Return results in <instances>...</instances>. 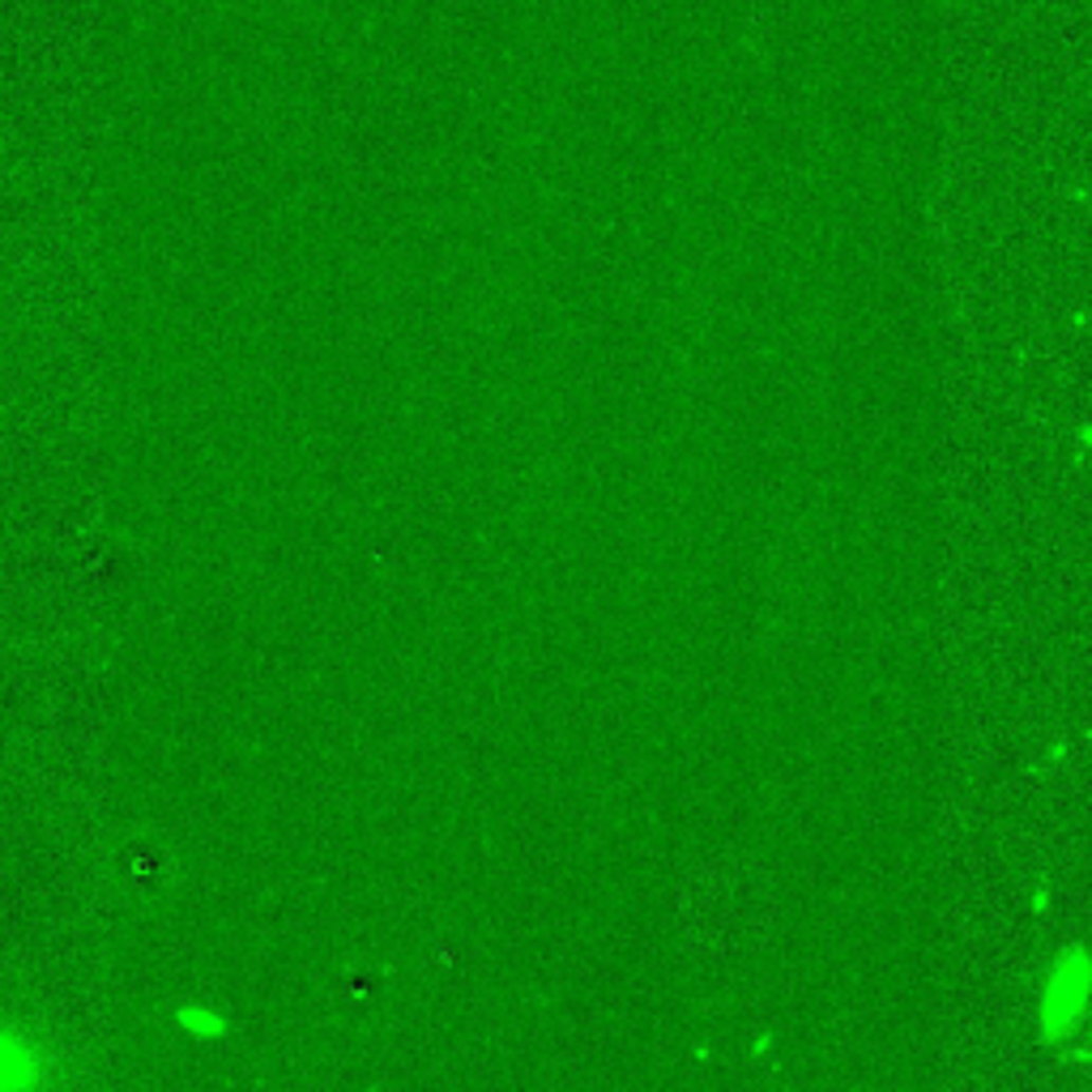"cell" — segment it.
Wrapping results in <instances>:
<instances>
[{"instance_id": "3957f363", "label": "cell", "mask_w": 1092, "mask_h": 1092, "mask_svg": "<svg viewBox=\"0 0 1092 1092\" xmlns=\"http://www.w3.org/2000/svg\"><path fill=\"white\" fill-rule=\"evenodd\" d=\"M1058 1067L1062 1071H1075V1075H1092V1041L1079 1033V1037H1071V1041H1062L1058 1050Z\"/></svg>"}, {"instance_id": "6da1fadb", "label": "cell", "mask_w": 1092, "mask_h": 1092, "mask_svg": "<svg viewBox=\"0 0 1092 1092\" xmlns=\"http://www.w3.org/2000/svg\"><path fill=\"white\" fill-rule=\"evenodd\" d=\"M1092 1003V956L1079 939L1062 943L1037 978V1045L1058 1050L1088 1029Z\"/></svg>"}, {"instance_id": "277c9868", "label": "cell", "mask_w": 1092, "mask_h": 1092, "mask_svg": "<svg viewBox=\"0 0 1092 1092\" xmlns=\"http://www.w3.org/2000/svg\"><path fill=\"white\" fill-rule=\"evenodd\" d=\"M1071 756H1075V743L1058 734V739H1050V743H1045V751H1041V764H1037V772H1054V768H1062V764H1067Z\"/></svg>"}, {"instance_id": "5b68a950", "label": "cell", "mask_w": 1092, "mask_h": 1092, "mask_svg": "<svg viewBox=\"0 0 1092 1092\" xmlns=\"http://www.w3.org/2000/svg\"><path fill=\"white\" fill-rule=\"evenodd\" d=\"M1050 909H1054V884H1050V875H1041L1029 888V913L1033 917H1050Z\"/></svg>"}, {"instance_id": "52a82bcc", "label": "cell", "mask_w": 1092, "mask_h": 1092, "mask_svg": "<svg viewBox=\"0 0 1092 1092\" xmlns=\"http://www.w3.org/2000/svg\"><path fill=\"white\" fill-rule=\"evenodd\" d=\"M772 1045H777V1037H772V1033L751 1037V1058H768V1054H772Z\"/></svg>"}, {"instance_id": "7a4b0ae2", "label": "cell", "mask_w": 1092, "mask_h": 1092, "mask_svg": "<svg viewBox=\"0 0 1092 1092\" xmlns=\"http://www.w3.org/2000/svg\"><path fill=\"white\" fill-rule=\"evenodd\" d=\"M176 1029L188 1033L193 1041H222V1037L231 1033V1020H226L218 1007L184 1003V1007H176Z\"/></svg>"}, {"instance_id": "8992f818", "label": "cell", "mask_w": 1092, "mask_h": 1092, "mask_svg": "<svg viewBox=\"0 0 1092 1092\" xmlns=\"http://www.w3.org/2000/svg\"><path fill=\"white\" fill-rule=\"evenodd\" d=\"M1071 449H1075V470L1084 474V470H1088V449H1092V423H1088V419H1079V427H1075V440H1071Z\"/></svg>"}, {"instance_id": "ba28073f", "label": "cell", "mask_w": 1092, "mask_h": 1092, "mask_svg": "<svg viewBox=\"0 0 1092 1092\" xmlns=\"http://www.w3.org/2000/svg\"><path fill=\"white\" fill-rule=\"evenodd\" d=\"M1071 325H1075V329H1088V312H1084V308H1075V316H1071Z\"/></svg>"}]
</instances>
